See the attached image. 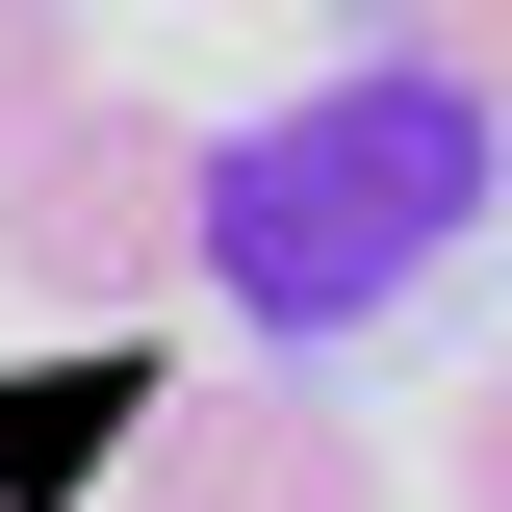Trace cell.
Segmentation results:
<instances>
[{
    "mask_svg": "<svg viewBox=\"0 0 512 512\" xmlns=\"http://www.w3.org/2000/svg\"><path fill=\"white\" fill-rule=\"evenodd\" d=\"M487 205H512V128L359 52V77H308V103H256V154H205V231H180V282L256 333V359H333V333L436 308Z\"/></svg>",
    "mask_w": 512,
    "mask_h": 512,
    "instance_id": "cell-1",
    "label": "cell"
},
{
    "mask_svg": "<svg viewBox=\"0 0 512 512\" xmlns=\"http://www.w3.org/2000/svg\"><path fill=\"white\" fill-rule=\"evenodd\" d=\"M103 512H384V436L333 410L308 359H154Z\"/></svg>",
    "mask_w": 512,
    "mask_h": 512,
    "instance_id": "cell-3",
    "label": "cell"
},
{
    "mask_svg": "<svg viewBox=\"0 0 512 512\" xmlns=\"http://www.w3.org/2000/svg\"><path fill=\"white\" fill-rule=\"evenodd\" d=\"M333 26H359L384 77H436V103H487V128H512V0H333Z\"/></svg>",
    "mask_w": 512,
    "mask_h": 512,
    "instance_id": "cell-4",
    "label": "cell"
},
{
    "mask_svg": "<svg viewBox=\"0 0 512 512\" xmlns=\"http://www.w3.org/2000/svg\"><path fill=\"white\" fill-rule=\"evenodd\" d=\"M461 512H512V359L461 384Z\"/></svg>",
    "mask_w": 512,
    "mask_h": 512,
    "instance_id": "cell-6",
    "label": "cell"
},
{
    "mask_svg": "<svg viewBox=\"0 0 512 512\" xmlns=\"http://www.w3.org/2000/svg\"><path fill=\"white\" fill-rule=\"evenodd\" d=\"M52 103H77V0H0V154H26Z\"/></svg>",
    "mask_w": 512,
    "mask_h": 512,
    "instance_id": "cell-5",
    "label": "cell"
},
{
    "mask_svg": "<svg viewBox=\"0 0 512 512\" xmlns=\"http://www.w3.org/2000/svg\"><path fill=\"white\" fill-rule=\"evenodd\" d=\"M180 231H205V128H180V103H128V77H77V103L0 154V282H26L52 333L180 308Z\"/></svg>",
    "mask_w": 512,
    "mask_h": 512,
    "instance_id": "cell-2",
    "label": "cell"
}]
</instances>
